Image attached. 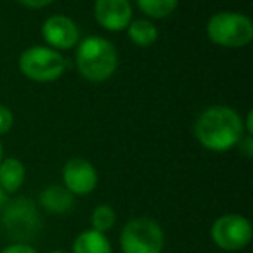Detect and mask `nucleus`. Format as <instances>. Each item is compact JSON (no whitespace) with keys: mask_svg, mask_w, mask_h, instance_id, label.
<instances>
[{"mask_svg":"<svg viewBox=\"0 0 253 253\" xmlns=\"http://www.w3.org/2000/svg\"><path fill=\"white\" fill-rule=\"evenodd\" d=\"M0 253H39L32 245L28 243H11L9 246H5Z\"/></svg>","mask_w":253,"mask_h":253,"instance_id":"nucleus-18","label":"nucleus"},{"mask_svg":"<svg viewBox=\"0 0 253 253\" xmlns=\"http://www.w3.org/2000/svg\"><path fill=\"white\" fill-rule=\"evenodd\" d=\"M179 5V0H137V7L151 19L169 18Z\"/></svg>","mask_w":253,"mask_h":253,"instance_id":"nucleus-15","label":"nucleus"},{"mask_svg":"<svg viewBox=\"0 0 253 253\" xmlns=\"http://www.w3.org/2000/svg\"><path fill=\"white\" fill-rule=\"evenodd\" d=\"M243 118L229 106H210L194 122V137L205 149L224 153L236 148L245 137Z\"/></svg>","mask_w":253,"mask_h":253,"instance_id":"nucleus-1","label":"nucleus"},{"mask_svg":"<svg viewBox=\"0 0 253 253\" xmlns=\"http://www.w3.org/2000/svg\"><path fill=\"white\" fill-rule=\"evenodd\" d=\"M75 61L85 80L90 84H102L115 75L118 68V52L108 39L90 35L78 42Z\"/></svg>","mask_w":253,"mask_h":253,"instance_id":"nucleus-2","label":"nucleus"},{"mask_svg":"<svg viewBox=\"0 0 253 253\" xmlns=\"http://www.w3.org/2000/svg\"><path fill=\"white\" fill-rule=\"evenodd\" d=\"M243 126H245V132L248 135H253V113L248 111V115H246V120L243 122Z\"/></svg>","mask_w":253,"mask_h":253,"instance_id":"nucleus-21","label":"nucleus"},{"mask_svg":"<svg viewBox=\"0 0 253 253\" xmlns=\"http://www.w3.org/2000/svg\"><path fill=\"white\" fill-rule=\"evenodd\" d=\"M26 177V169L21 160L4 158L0 163V187L4 193H18Z\"/></svg>","mask_w":253,"mask_h":253,"instance_id":"nucleus-12","label":"nucleus"},{"mask_svg":"<svg viewBox=\"0 0 253 253\" xmlns=\"http://www.w3.org/2000/svg\"><path fill=\"white\" fill-rule=\"evenodd\" d=\"M238 149H239V153H241L243 156H246V158H252V156H253V135L245 134V137L238 142Z\"/></svg>","mask_w":253,"mask_h":253,"instance_id":"nucleus-19","label":"nucleus"},{"mask_svg":"<svg viewBox=\"0 0 253 253\" xmlns=\"http://www.w3.org/2000/svg\"><path fill=\"white\" fill-rule=\"evenodd\" d=\"M211 239L224 252H239L252 241L253 229L246 217L238 213H227L218 217L211 225Z\"/></svg>","mask_w":253,"mask_h":253,"instance_id":"nucleus-7","label":"nucleus"},{"mask_svg":"<svg viewBox=\"0 0 253 253\" xmlns=\"http://www.w3.org/2000/svg\"><path fill=\"white\" fill-rule=\"evenodd\" d=\"M42 37L47 47L54 50H70L80 42V28L71 18L64 14H54L42 25Z\"/></svg>","mask_w":253,"mask_h":253,"instance_id":"nucleus-8","label":"nucleus"},{"mask_svg":"<svg viewBox=\"0 0 253 253\" xmlns=\"http://www.w3.org/2000/svg\"><path fill=\"white\" fill-rule=\"evenodd\" d=\"M2 231L14 243H26L33 239L40 231L42 218L37 210V205L28 198L5 201L0 215Z\"/></svg>","mask_w":253,"mask_h":253,"instance_id":"nucleus-3","label":"nucleus"},{"mask_svg":"<svg viewBox=\"0 0 253 253\" xmlns=\"http://www.w3.org/2000/svg\"><path fill=\"white\" fill-rule=\"evenodd\" d=\"M63 182L73 196H85L97 187L99 173L88 160L71 158L63 167Z\"/></svg>","mask_w":253,"mask_h":253,"instance_id":"nucleus-9","label":"nucleus"},{"mask_svg":"<svg viewBox=\"0 0 253 253\" xmlns=\"http://www.w3.org/2000/svg\"><path fill=\"white\" fill-rule=\"evenodd\" d=\"M94 18L108 32H123L132 21V5L128 0H95Z\"/></svg>","mask_w":253,"mask_h":253,"instance_id":"nucleus-10","label":"nucleus"},{"mask_svg":"<svg viewBox=\"0 0 253 253\" xmlns=\"http://www.w3.org/2000/svg\"><path fill=\"white\" fill-rule=\"evenodd\" d=\"M14 125V113L11 111V108L0 104V135L7 134Z\"/></svg>","mask_w":253,"mask_h":253,"instance_id":"nucleus-17","label":"nucleus"},{"mask_svg":"<svg viewBox=\"0 0 253 253\" xmlns=\"http://www.w3.org/2000/svg\"><path fill=\"white\" fill-rule=\"evenodd\" d=\"M73 253H113L108 236L94 229L84 231L73 241Z\"/></svg>","mask_w":253,"mask_h":253,"instance_id":"nucleus-13","label":"nucleus"},{"mask_svg":"<svg viewBox=\"0 0 253 253\" xmlns=\"http://www.w3.org/2000/svg\"><path fill=\"white\" fill-rule=\"evenodd\" d=\"M4 160V148H2V142H0V163Z\"/></svg>","mask_w":253,"mask_h":253,"instance_id":"nucleus-23","label":"nucleus"},{"mask_svg":"<svg viewBox=\"0 0 253 253\" xmlns=\"http://www.w3.org/2000/svg\"><path fill=\"white\" fill-rule=\"evenodd\" d=\"M50 253H64V252H61V250H54V252H50Z\"/></svg>","mask_w":253,"mask_h":253,"instance_id":"nucleus-24","label":"nucleus"},{"mask_svg":"<svg viewBox=\"0 0 253 253\" xmlns=\"http://www.w3.org/2000/svg\"><path fill=\"white\" fill-rule=\"evenodd\" d=\"M207 37L211 43L227 49L246 47L253 40V21L239 12H215L207 23Z\"/></svg>","mask_w":253,"mask_h":253,"instance_id":"nucleus-4","label":"nucleus"},{"mask_svg":"<svg viewBox=\"0 0 253 253\" xmlns=\"http://www.w3.org/2000/svg\"><path fill=\"white\" fill-rule=\"evenodd\" d=\"M5 201H7V198H5L4 189L0 187V210H2V207H4V205H5Z\"/></svg>","mask_w":253,"mask_h":253,"instance_id":"nucleus-22","label":"nucleus"},{"mask_svg":"<svg viewBox=\"0 0 253 253\" xmlns=\"http://www.w3.org/2000/svg\"><path fill=\"white\" fill-rule=\"evenodd\" d=\"M128 39L137 47H149L158 40V28L149 19H135L126 26Z\"/></svg>","mask_w":253,"mask_h":253,"instance_id":"nucleus-14","label":"nucleus"},{"mask_svg":"<svg viewBox=\"0 0 253 253\" xmlns=\"http://www.w3.org/2000/svg\"><path fill=\"white\" fill-rule=\"evenodd\" d=\"M18 2L25 5V7H30V9H42V7L50 5L54 0H18Z\"/></svg>","mask_w":253,"mask_h":253,"instance_id":"nucleus-20","label":"nucleus"},{"mask_svg":"<svg viewBox=\"0 0 253 253\" xmlns=\"http://www.w3.org/2000/svg\"><path fill=\"white\" fill-rule=\"evenodd\" d=\"M18 66L28 80L37 84H50L63 77L66 71V59L59 50L47 45H33L21 52Z\"/></svg>","mask_w":253,"mask_h":253,"instance_id":"nucleus-5","label":"nucleus"},{"mask_svg":"<svg viewBox=\"0 0 253 253\" xmlns=\"http://www.w3.org/2000/svg\"><path fill=\"white\" fill-rule=\"evenodd\" d=\"M165 234L162 225L149 217H135L125 224L120 234L122 253H162Z\"/></svg>","mask_w":253,"mask_h":253,"instance_id":"nucleus-6","label":"nucleus"},{"mask_svg":"<svg viewBox=\"0 0 253 253\" xmlns=\"http://www.w3.org/2000/svg\"><path fill=\"white\" fill-rule=\"evenodd\" d=\"M39 203H40V207L45 208L50 213L63 215V213H68V211L73 208L75 196L64 186L52 184V186L45 187V189L40 193Z\"/></svg>","mask_w":253,"mask_h":253,"instance_id":"nucleus-11","label":"nucleus"},{"mask_svg":"<svg viewBox=\"0 0 253 253\" xmlns=\"http://www.w3.org/2000/svg\"><path fill=\"white\" fill-rule=\"evenodd\" d=\"M90 222H92V229H94V231L106 234V232L115 227L116 211L113 210L109 205H99V207H95L94 211H92Z\"/></svg>","mask_w":253,"mask_h":253,"instance_id":"nucleus-16","label":"nucleus"}]
</instances>
